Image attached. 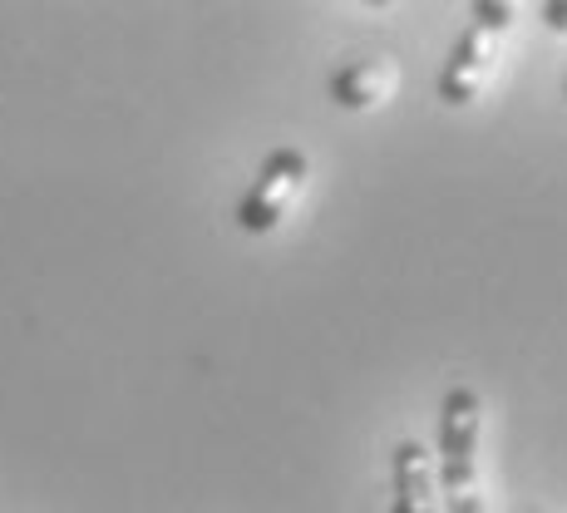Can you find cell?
I'll return each mask as SVG.
<instances>
[{
  "mask_svg": "<svg viewBox=\"0 0 567 513\" xmlns=\"http://www.w3.org/2000/svg\"><path fill=\"white\" fill-rule=\"evenodd\" d=\"M538 16L553 35H567V0H548V6H538Z\"/></svg>",
  "mask_w": 567,
  "mask_h": 513,
  "instance_id": "52a82bcc",
  "label": "cell"
},
{
  "mask_svg": "<svg viewBox=\"0 0 567 513\" xmlns=\"http://www.w3.org/2000/svg\"><path fill=\"white\" fill-rule=\"evenodd\" d=\"M307 173H311V163L301 148H271L267 163L257 168V183L237 203V227L243 233H271L287 217V207L297 203V193L307 188Z\"/></svg>",
  "mask_w": 567,
  "mask_h": 513,
  "instance_id": "7a4b0ae2",
  "label": "cell"
},
{
  "mask_svg": "<svg viewBox=\"0 0 567 513\" xmlns=\"http://www.w3.org/2000/svg\"><path fill=\"white\" fill-rule=\"evenodd\" d=\"M498 60H504V54H498V35L468 25L464 35L454 40L450 60H444V70H440V100L450 109L474 104L478 94L488 90V80L498 74Z\"/></svg>",
  "mask_w": 567,
  "mask_h": 513,
  "instance_id": "3957f363",
  "label": "cell"
},
{
  "mask_svg": "<svg viewBox=\"0 0 567 513\" xmlns=\"http://www.w3.org/2000/svg\"><path fill=\"white\" fill-rule=\"evenodd\" d=\"M468 16H474V25H478V30H488V35H504V30L514 25L518 10L508 6V0H478V6L468 10Z\"/></svg>",
  "mask_w": 567,
  "mask_h": 513,
  "instance_id": "8992f818",
  "label": "cell"
},
{
  "mask_svg": "<svg viewBox=\"0 0 567 513\" xmlns=\"http://www.w3.org/2000/svg\"><path fill=\"white\" fill-rule=\"evenodd\" d=\"M563 94H567V84H563Z\"/></svg>",
  "mask_w": 567,
  "mask_h": 513,
  "instance_id": "ba28073f",
  "label": "cell"
},
{
  "mask_svg": "<svg viewBox=\"0 0 567 513\" xmlns=\"http://www.w3.org/2000/svg\"><path fill=\"white\" fill-rule=\"evenodd\" d=\"M395 80H400L395 60L375 54V60L341 64V70L331 74V84H326V90H331V100L341 109H375V104H385L390 94H395Z\"/></svg>",
  "mask_w": 567,
  "mask_h": 513,
  "instance_id": "277c9868",
  "label": "cell"
},
{
  "mask_svg": "<svg viewBox=\"0 0 567 513\" xmlns=\"http://www.w3.org/2000/svg\"><path fill=\"white\" fill-rule=\"evenodd\" d=\"M390 513H440L434 460L420 440L395 444V504H390Z\"/></svg>",
  "mask_w": 567,
  "mask_h": 513,
  "instance_id": "5b68a950",
  "label": "cell"
},
{
  "mask_svg": "<svg viewBox=\"0 0 567 513\" xmlns=\"http://www.w3.org/2000/svg\"><path fill=\"white\" fill-rule=\"evenodd\" d=\"M478 434H484V400H478V390L450 386L440 406V474H434L444 513H484Z\"/></svg>",
  "mask_w": 567,
  "mask_h": 513,
  "instance_id": "6da1fadb",
  "label": "cell"
}]
</instances>
